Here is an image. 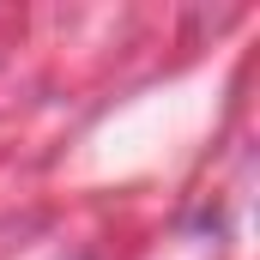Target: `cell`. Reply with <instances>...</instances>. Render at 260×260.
Here are the masks:
<instances>
[]
</instances>
